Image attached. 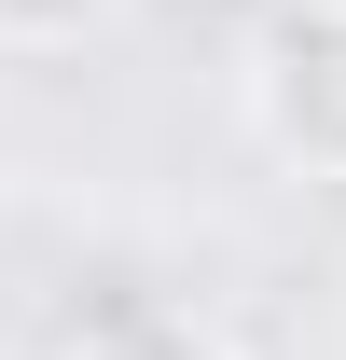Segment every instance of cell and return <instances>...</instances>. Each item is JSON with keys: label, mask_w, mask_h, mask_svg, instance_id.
Wrapping results in <instances>:
<instances>
[{"label": "cell", "mask_w": 346, "mask_h": 360, "mask_svg": "<svg viewBox=\"0 0 346 360\" xmlns=\"http://www.w3.org/2000/svg\"><path fill=\"white\" fill-rule=\"evenodd\" d=\"M250 139L305 180H346V0H277L250 28Z\"/></svg>", "instance_id": "1"}, {"label": "cell", "mask_w": 346, "mask_h": 360, "mask_svg": "<svg viewBox=\"0 0 346 360\" xmlns=\"http://www.w3.org/2000/svg\"><path fill=\"white\" fill-rule=\"evenodd\" d=\"M70 360H236V333L194 319V305H125V319H97Z\"/></svg>", "instance_id": "2"}, {"label": "cell", "mask_w": 346, "mask_h": 360, "mask_svg": "<svg viewBox=\"0 0 346 360\" xmlns=\"http://www.w3.org/2000/svg\"><path fill=\"white\" fill-rule=\"evenodd\" d=\"M125 28V0H0V56H84Z\"/></svg>", "instance_id": "3"}]
</instances>
